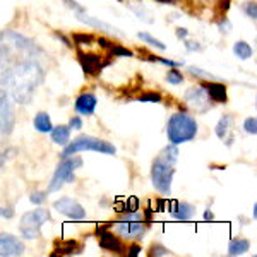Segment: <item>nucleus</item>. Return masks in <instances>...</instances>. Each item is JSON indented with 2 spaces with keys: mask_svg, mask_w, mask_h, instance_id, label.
<instances>
[{
  "mask_svg": "<svg viewBox=\"0 0 257 257\" xmlns=\"http://www.w3.org/2000/svg\"><path fill=\"white\" fill-rule=\"evenodd\" d=\"M45 72L35 59H24L12 64L0 77V84L7 88L9 96L18 105H28L33 94L43 82Z\"/></svg>",
  "mask_w": 257,
  "mask_h": 257,
  "instance_id": "1",
  "label": "nucleus"
},
{
  "mask_svg": "<svg viewBox=\"0 0 257 257\" xmlns=\"http://www.w3.org/2000/svg\"><path fill=\"white\" fill-rule=\"evenodd\" d=\"M178 146L170 143L163 151L156 156V160L151 165V182L161 196H170L172 194V184L175 177V165L178 161Z\"/></svg>",
  "mask_w": 257,
  "mask_h": 257,
  "instance_id": "2",
  "label": "nucleus"
},
{
  "mask_svg": "<svg viewBox=\"0 0 257 257\" xmlns=\"http://www.w3.org/2000/svg\"><path fill=\"white\" fill-rule=\"evenodd\" d=\"M197 122L192 115L189 113H173L172 117L168 118V123H167V136H168V141L172 144H184V143H189V141H194L197 136Z\"/></svg>",
  "mask_w": 257,
  "mask_h": 257,
  "instance_id": "3",
  "label": "nucleus"
},
{
  "mask_svg": "<svg viewBox=\"0 0 257 257\" xmlns=\"http://www.w3.org/2000/svg\"><path fill=\"white\" fill-rule=\"evenodd\" d=\"M81 151H94V153H99V155L113 156L115 153H117V148L111 143H108V141L93 138V136H79V138L74 139L72 143H69L67 146H65L64 153H62V158L77 155V153H81Z\"/></svg>",
  "mask_w": 257,
  "mask_h": 257,
  "instance_id": "4",
  "label": "nucleus"
},
{
  "mask_svg": "<svg viewBox=\"0 0 257 257\" xmlns=\"http://www.w3.org/2000/svg\"><path fill=\"white\" fill-rule=\"evenodd\" d=\"M81 167H82V160L79 156H65L59 163L55 173H53L52 182H50V185H48V192H59L65 184H72V182L76 180L74 173Z\"/></svg>",
  "mask_w": 257,
  "mask_h": 257,
  "instance_id": "5",
  "label": "nucleus"
},
{
  "mask_svg": "<svg viewBox=\"0 0 257 257\" xmlns=\"http://www.w3.org/2000/svg\"><path fill=\"white\" fill-rule=\"evenodd\" d=\"M47 221H50L48 209L38 208V209L28 211V213H24L23 218H21V225H19L21 235L28 240L38 238L41 235V226Z\"/></svg>",
  "mask_w": 257,
  "mask_h": 257,
  "instance_id": "6",
  "label": "nucleus"
},
{
  "mask_svg": "<svg viewBox=\"0 0 257 257\" xmlns=\"http://www.w3.org/2000/svg\"><path fill=\"white\" fill-rule=\"evenodd\" d=\"M16 127V111L11 96L6 89H0V134L11 136Z\"/></svg>",
  "mask_w": 257,
  "mask_h": 257,
  "instance_id": "7",
  "label": "nucleus"
},
{
  "mask_svg": "<svg viewBox=\"0 0 257 257\" xmlns=\"http://www.w3.org/2000/svg\"><path fill=\"white\" fill-rule=\"evenodd\" d=\"M184 101L187 103V106L190 110L197 111V113H206V111L211 108V98L202 84L192 86V88H189L185 91Z\"/></svg>",
  "mask_w": 257,
  "mask_h": 257,
  "instance_id": "8",
  "label": "nucleus"
},
{
  "mask_svg": "<svg viewBox=\"0 0 257 257\" xmlns=\"http://www.w3.org/2000/svg\"><path fill=\"white\" fill-rule=\"evenodd\" d=\"M113 230L123 240H141L148 231V223H144V219H120Z\"/></svg>",
  "mask_w": 257,
  "mask_h": 257,
  "instance_id": "9",
  "label": "nucleus"
},
{
  "mask_svg": "<svg viewBox=\"0 0 257 257\" xmlns=\"http://www.w3.org/2000/svg\"><path fill=\"white\" fill-rule=\"evenodd\" d=\"M108 226H101L98 230V242H99V247L103 250H108L111 254H118V255H123L127 254V247L123 245L122 242V237H117L113 235L111 231L108 230Z\"/></svg>",
  "mask_w": 257,
  "mask_h": 257,
  "instance_id": "10",
  "label": "nucleus"
},
{
  "mask_svg": "<svg viewBox=\"0 0 257 257\" xmlns=\"http://www.w3.org/2000/svg\"><path fill=\"white\" fill-rule=\"evenodd\" d=\"M53 209H57L60 214L67 216L69 219H76V221L86 219V209L77 201H74L72 197H60L59 201L53 202Z\"/></svg>",
  "mask_w": 257,
  "mask_h": 257,
  "instance_id": "11",
  "label": "nucleus"
},
{
  "mask_svg": "<svg viewBox=\"0 0 257 257\" xmlns=\"http://www.w3.org/2000/svg\"><path fill=\"white\" fill-rule=\"evenodd\" d=\"M77 59H79V64L82 70H84V74H88V76H98L101 72V69L105 65H108V60H105V57L93 52H79Z\"/></svg>",
  "mask_w": 257,
  "mask_h": 257,
  "instance_id": "12",
  "label": "nucleus"
},
{
  "mask_svg": "<svg viewBox=\"0 0 257 257\" xmlns=\"http://www.w3.org/2000/svg\"><path fill=\"white\" fill-rule=\"evenodd\" d=\"M26 247L23 240L11 233H0V257H18L23 255Z\"/></svg>",
  "mask_w": 257,
  "mask_h": 257,
  "instance_id": "13",
  "label": "nucleus"
},
{
  "mask_svg": "<svg viewBox=\"0 0 257 257\" xmlns=\"http://www.w3.org/2000/svg\"><path fill=\"white\" fill-rule=\"evenodd\" d=\"M98 106V98L96 94L93 93H82L77 96L76 103H74V108L79 115H84V117H89V115L94 113Z\"/></svg>",
  "mask_w": 257,
  "mask_h": 257,
  "instance_id": "14",
  "label": "nucleus"
},
{
  "mask_svg": "<svg viewBox=\"0 0 257 257\" xmlns=\"http://www.w3.org/2000/svg\"><path fill=\"white\" fill-rule=\"evenodd\" d=\"M233 120H235L233 115L225 113L221 118L218 120L216 128H214L216 136L221 141H225L226 146H231V143H233V134H231V128H233Z\"/></svg>",
  "mask_w": 257,
  "mask_h": 257,
  "instance_id": "15",
  "label": "nucleus"
},
{
  "mask_svg": "<svg viewBox=\"0 0 257 257\" xmlns=\"http://www.w3.org/2000/svg\"><path fill=\"white\" fill-rule=\"evenodd\" d=\"M76 18L81 21V23L88 24V26L94 28V30H99V31H105V33H110V35H117V36H123L122 31H118L117 28H113L111 24H106L103 23V21H99L98 18H93V16H89L88 12H77Z\"/></svg>",
  "mask_w": 257,
  "mask_h": 257,
  "instance_id": "16",
  "label": "nucleus"
},
{
  "mask_svg": "<svg viewBox=\"0 0 257 257\" xmlns=\"http://www.w3.org/2000/svg\"><path fill=\"white\" fill-rule=\"evenodd\" d=\"M170 214L178 221H189L194 218L196 214V208L189 202H180V201H173L170 204Z\"/></svg>",
  "mask_w": 257,
  "mask_h": 257,
  "instance_id": "17",
  "label": "nucleus"
},
{
  "mask_svg": "<svg viewBox=\"0 0 257 257\" xmlns=\"http://www.w3.org/2000/svg\"><path fill=\"white\" fill-rule=\"evenodd\" d=\"M204 89L208 91L211 101L214 103H226L228 101V93H226V86L219 81H204L202 82Z\"/></svg>",
  "mask_w": 257,
  "mask_h": 257,
  "instance_id": "18",
  "label": "nucleus"
},
{
  "mask_svg": "<svg viewBox=\"0 0 257 257\" xmlns=\"http://www.w3.org/2000/svg\"><path fill=\"white\" fill-rule=\"evenodd\" d=\"M82 252V243L77 240H62L55 243V252L53 255H77Z\"/></svg>",
  "mask_w": 257,
  "mask_h": 257,
  "instance_id": "19",
  "label": "nucleus"
},
{
  "mask_svg": "<svg viewBox=\"0 0 257 257\" xmlns=\"http://www.w3.org/2000/svg\"><path fill=\"white\" fill-rule=\"evenodd\" d=\"M50 136H52V141L59 146H67L70 143V128L69 125H57L50 131Z\"/></svg>",
  "mask_w": 257,
  "mask_h": 257,
  "instance_id": "20",
  "label": "nucleus"
},
{
  "mask_svg": "<svg viewBox=\"0 0 257 257\" xmlns=\"http://www.w3.org/2000/svg\"><path fill=\"white\" fill-rule=\"evenodd\" d=\"M33 125L38 132H43V134H47L53 128V123H52V118H50V115L47 111H38V113L35 115V120H33Z\"/></svg>",
  "mask_w": 257,
  "mask_h": 257,
  "instance_id": "21",
  "label": "nucleus"
},
{
  "mask_svg": "<svg viewBox=\"0 0 257 257\" xmlns=\"http://www.w3.org/2000/svg\"><path fill=\"white\" fill-rule=\"evenodd\" d=\"M250 248V242H248L247 238H235L230 242V245H228V254L230 255H242L245 254V252Z\"/></svg>",
  "mask_w": 257,
  "mask_h": 257,
  "instance_id": "22",
  "label": "nucleus"
},
{
  "mask_svg": "<svg viewBox=\"0 0 257 257\" xmlns=\"http://www.w3.org/2000/svg\"><path fill=\"white\" fill-rule=\"evenodd\" d=\"M233 53L238 57L240 60H248L252 55H254V50H252V47L247 43V41L240 40L233 45Z\"/></svg>",
  "mask_w": 257,
  "mask_h": 257,
  "instance_id": "23",
  "label": "nucleus"
},
{
  "mask_svg": "<svg viewBox=\"0 0 257 257\" xmlns=\"http://www.w3.org/2000/svg\"><path fill=\"white\" fill-rule=\"evenodd\" d=\"M187 70L190 72V76L199 77V79H204V81H219L218 76H214V74H211V72H208V70H204V69H201V67H196V65H190Z\"/></svg>",
  "mask_w": 257,
  "mask_h": 257,
  "instance_id": "24",
  "label": "nucleus"
},
{
  "mask_svg": "<svg viewBox=\"0 0 257 257\" xmlns=\"http://www.w3.org/2000/svg\"><path fill=\"white\" fill-rule=\"evenodd\" d=\"M138 38H139V40H143L144 43L151 45V47H155V48L161 50V52H165V50H167V45H165L163 41H160V40L153 38V36L149 35V33H144V31H141V33H138Z\"/></svg>",
  "mask_w": 257,
  "mask_h": 257,
  "instance_id": "25",
  "label": "nucleus"
},
{
  "mask_svg": "<svg viewBox=\"0 0 257 257\" xmlns=\"http://www.w3.org/2000/svg\"><path fill=\"white\" fill-rule=\"evenodd\" d=\"M167 82H170L172 86H178L184 82V74L180 72V70H177V67H172V70H168L167 72Z\"/></svg>",
  "mask_w": 257,
  "mask_h": 257,
  "instance_id": "26",
  "label": "nucleus"
},
{
  "mask_svg": "<svg viewBox=\"0 0 257 257\" xmlns=\"http://www.w3.org/2000/svg\"><path fill=\"white\" fill-rule=\"evenodd\" d=\"M138 101L141 103H161V94L160 93H155V91H148V93H143L138 96Z\"/></svg>",
  "mask_w": 257,
  "mask_h": 257,
  "instance_id": "27",
  "label": "nucleus"
},
{
  "mask_svg": "<svg viewBox=\"0 0 257 257\" xmlns=\"http://www.w3.org/2000/svg\"><path fill=\"white\" fill-rule=\"evenodd\" d=\"M108 52L111 53V55H115V57H128V59H132V57H134V53H132L131 50L120 47V45H117V43H111Z\"/></svg>",
  "mask_w": 257,
  "mask_h": 257,
  "instance_id": "28",
  "label": "nucleus"
},
{
  "mask_svg": "<svg viewBox=\"0 0 257 257\" xmlns=\"http://www.w3.org/2000/svg\"><path fill=\"white\" fill-rule=\"evenodd\" d=\"M149 255H155V257H167V255H173V252H172V250H168V248L165 247V245H161V243H153Z\"/></svg>",
  "mask_w": 257,
  "mask_h": 257,
  "instance_id": "29",
  "label": "nucleus"
},
{
  "mask_svg": "<svg viewBox=\"0 0 257 257\" xmlns=\"http://www.w3.org/2000/svg\"><path fill=\"white\" fill-rule=\"evenodd\" d=\"M243 131L250 136H255L257 134V118L255 117L245 118V122H243Z\"/></svg>",
  "mask_w": 257,
  "mask_h": 257,
  "instance_id": "30",
  "label": "nucleus"
},
{
  "mask_svg": "<svg viewBox=\"0 0 257 257\" xmlns=\"http://www.w3.org/2000/svg\"><path fill=\"white\" fill-rule=\"evenodd\" d=\"M47 197H48V192H41V190H38V192H31L30 201L33 202V204L41 206V204L47 202Z\"/></svg>",
  "mask_w": 257,
  "mask_h": 257,
  "instance_id": "31",
  "label": "nucleus"
},
{
  "mask_svg": "<svg viewBox=\"0 0 257 257\" xmlns=\"http://www.w3.org/2000/svg\"><path fill=\"white\" fill-rule=\"evenodd\" d=\"M151 62H156V64H163L167 67H182L184 62H175V60H168V59H161V57H149Z\"/></svg>",
  "mask_w": 257,
  "mask_h": 257,
  "instance_id": "32",
  "label": "nucleus"
},
{
  "mask_svg": "<svg viewBox=\"0 0 257 257\" xmlns=\"http://www.w3.org/2000/svg\"><path fill=\"white\" fill-rule=\"evenodd\" d=\"M243 12H245L247 18H250L252 21L257 19V6H255L254 0H252V2H245V4H243Z\"/></svg>",
  "mask_w": 257,
  "mask_h": 257,
  "instance_id": "33",
  "label": "nucleus"
},
{
  "mask_svg": "<svg viewBox=\"0 0 257 257\" xmlns=\"http://www.w3.org/2000/svg\"><path fill=\"white\" fill-rule=\"evenodd\" d=\"M93 40H94L93 35H81V33H76V35H74L76 45H89Z\"/></svg>",
  "mask_w": 257,
  "mask_h": 257,
  "instance_id": "34",
  "label": "nucleus"
},
{
  "mask_svg": "<svg viewBox=\"0 0 257 257\" xmlns=\"http://www.w3.org/2000/svg\"><path fill=\"white\" fill-rule=\"evenodd\" d=\"M231 23H230V19L228 18H225V16H223V18H219V21H218V30L221 31V33H230L231 31Z\"/></svg>",
  "mask_w": 257,
  "mask_h": 257,
  "instance_id": "35",
  "label": "nucleus"
},
{
  "mask_svg": "<svg viewBox=\"0 0 257 257\" xmlns=\"http://www.w3.org/2000/svg\"><path fill=\"white\" fill-rule=\"evenodd\" d=\"M184 41L187 52H202V45L199 41H192V40H184Z\"/></svg>",
  "mask_w": 257,
  "mask_h": 257,
  "instance_id": "36",
  "label": "nucleus"
},
{
  "mask_svg": "<svg viewBox=\"0 0 257 257\" xmlns=\"http://www.w3.org/2000/svg\"><path fill=\"white\" fill-rule=\"evenodd\" d=\"M64 4L69 7V9H72L74 12H76V14H77V12H84V11H86L84 7L79 6V4L76 2V0H64Z\"/></svg>",
  "mask_w": 257,
  "mask_h": 257,
  "instance_id": "37",
  "label": "nucleus"
},
{
  "mask_svg": "<svg viewBox=\"0 0 257 257\" xmlns=\"http://www.w3.org/2000/svg\"><path fill=\"white\" fill-rule=\"evenodd\" d=\"M69 128H74V131H81V128H82V120H81V117H70V120H69Z\"/></svg>",
  "mask_w": 257,
  "mask_h": 257,
  "instance_id": "38",
  "label": "nucleus"
},
{
  "mask_svg": "<svg viewBox=\"0 0 257 257\" xmlns=\"http://www.w3.org/2000/svg\"><path fill=\"white\" fill-rule=\"evenodd\" d=\"M14 216V209L11 206H0V218H6L9 219Z\"/></svg>",
  "mask_w": 257,
  "mask_h": 257,
  "instance_id": "39",
  "label": "nucleus"
},
{
  "mask_svg": "<svg viewBox=\"0 0 257 257\" xmlns=\"http://www.w3.org/2000/svg\"><path fill=\"white\" fill-rule=\"evenodd\" d=\"M230 4H231V0H219L218 2V9L221 12V18L226 14V11L230 9Z\"/></svg>",
  "mask_w": 257,
  "mask_h": 257,
  "instance_id": "40",
  "label": "nucleus"
},
{
  "mask_svg": "<svg viewBox=\"0 0 257 257\" xmlns=\"http://www.w3.org/2000/svg\"><path fill=\"white\" fill-rule=\"evenodd\" d=\"M177 38L178 40H187L189 38V30H185V28H177Z\"/></svg>",
  "mask_w": 257,
  "mask_h": 257,
  "instance_id": "41",
  "label": "nucleus"
},
{
  "mask_svg": "<svg viewBox=\"0 0 257 257\" xmlns=\"http://www.w3.org/2000/svg\"><path fill=\"white\" fill-rule=\"evenodd\" d=\"M55 36H57V38H59L60 41H64V45H65V47H67V48H72V43H70V40L67 38V36L62 35L60 31H55Z\"/></svg>",
  "mask_w": 257,
  "mask_h": 257,
  "instance_id": "42",
  "label": "nucleus"
},
{
  "mask_svg": "<svg viewBox=\"0 0 257 257\" xmlns=\"http://www.w3.org/2000/svg\"><path fill=\"white\" fill-rule=\"evenodd\" d=\"M139 254H141V247L138 245V243L131 245V248L127 250V255H131V257H136V255H139Z\"/></svg>",
  "mask_w": 257,
  "mask_h": 257,
  "instance_id": "43",
  "label": "nucleus"
},
{
  "mask_svg": "<svg viewBox=\"0 0 257 257\" xmlns=\"http://www.w3.org/2000/svg\"><path fill=\"white\" fill-rule=\"evenodd\" d=\"M214 218V214H213V211H204V219H206V221H211V219H213Z\"/></svg>",
  "mask_w": 257,
  "mask_h": 257,
  "instance_id": "44",
  "label": "nucleus"
}]
</instances>
